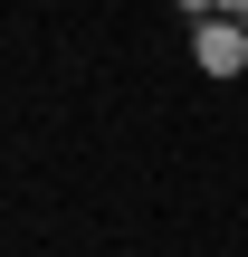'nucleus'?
<instances>
[{"instance_id":"obj_1","label":"nucleus","mask_w":248,"mask_h":257,"mask_svg":"<svg viewBox=\"0 0 248 257\" xmlns=\"http://www.w3.org/2000/svg\"><path fill=\"white\" fill-rule=\"evenodd\" d=\"M191 57H201V76H239L248 67V29L229 10H201V38H191Z\"/></svg>"}]
</instances>
